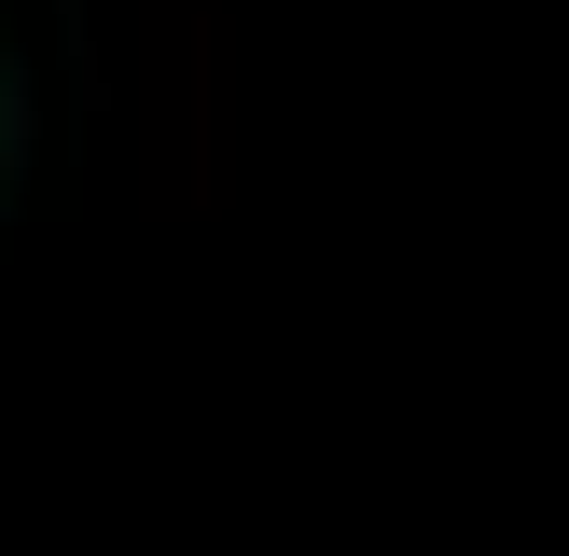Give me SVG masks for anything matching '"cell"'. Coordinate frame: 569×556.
<instances>
[{"mask_svg": "<svg viewBox=\"0 0 569 556\" xmlns=\"http://www.w3.org/2000/svg\"><path fill=\"white\" fill-rule=\"evenodd\" d=\"M222 153H237V70H222V14L167 0V14H139V209H153V222L222 209Z\"/></svg>", "mask_w": 569, "mask_h": 556, "instance_id": "cell-1", "label": "cell"}, {"mask_svg": "<svg viewBox=\"0 0 569 556\" xmlns=\"http://www.w3.org/2000/svg\"><path fill=\"white\" fill-rule=\"evenodd\" d=\"M28 153H42V70H28V56H0V209L28 195Z\"/></svg>", "mask_w": 569, "mask_h": 556, "instance_id": "cell-2", "label": "cell"}]
</instances>
